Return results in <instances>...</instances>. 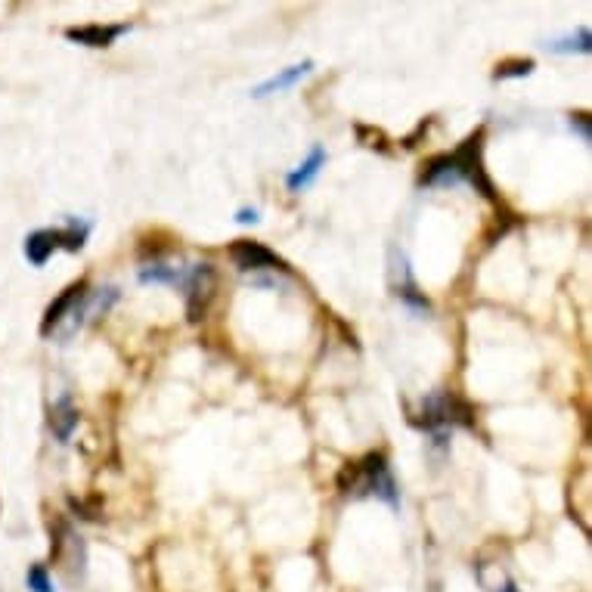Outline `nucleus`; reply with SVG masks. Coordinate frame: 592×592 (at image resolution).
<instances>
[{"mask_svg":"<svg viewBox=\"0 0 592 592\" xmlns=\"http://www.w3.org/2000/svg\"><path fill=\"white\" fill-rule=\"evenodd\" d=\"M338 487L351 500H363V496H379V500L397 506V484L388 472V462L382 453H369L360 462L348 465L338 475Z\"/></svg>","mask_w":592,"mask_h":592,"instance_id":"nucleus-1","label":"nucleus"},{"mask_svg":"<svg viewBox=\"0 0 592 592\" xmlns=\"http://www.w3.org/2000/svg\"><path fill=\"white\" fill-rule=\"evenodd\" d=\"M472 410L469 403L459 400L450 391H438L422 400L419 413H413V425L428 428V431H441V428H453V425H472Z\"/></svg>","mask_w":592,"mask_h":592,"instance_id":"nucleus-2","label":"nucleus"},{"mask_svg":"<svg viewBox=\"0 0 592 592\" xmlns=\"http://www.w3.org/2000/svg\"><path fill=\"white\" fill-rule=\"evenodd\" d=\"M555 53H589V47H592V38H589V31L586 28H580L577 31V38H565V41H555V44H549Z\"/></svg>","mask_w":592,"mask_h":592,"instance_id":"nucleus-14","label":"nucleus"},{"mask_svg":"<svg viewBox=\"0 0 592 592\" xmlns=\"http://www.w3.org/2000/svg\"><path fill=\"white\" fill-rule=\"evenodd\" d=\"M531 72H534V59H512V62H503V66H496L493 78L509 81V78H527Z\"/></svg>","mask_w":592,"mask_h":592,"instance_id":"nucleus-13","label":"nucleus"},{"mask_svg":"<svg viewBox=\"0 0 592 592\" xmlns=\"http://www.w3.org/2000/svg\"><path fill=\"white\" fill-rule=\"evenodd\" d=\"M214 267L211 264H196L193 270H186L183 289H186V310H190V320L199 323L205 317V310L214 298Z\"/></svg>","mask_w":592,"mask_h":592,"instance_id":"nucleus-3","label":"nucleus"},{"mask_svg":"<svg viewBox=\"0 0 592 592\" xmlns=\"http://www.w3.org/2000/svg\"><path fill=\"white\" fill-rule=\"evenodd\" d=\"M230 258L233 264L242 270V273H261V270H270V273H286V261L276 258L270 248H264L261 242H248V239H239L233 242L230 248Z\"/></svg>","mask_w":592,"mask_h":592,"instance_id":"nucleus-4","label":"nucleus"},{"mask_svg":"<svg viewBox=\"0 0 592 592\" xmlns=\"http://www.w3.org/2000/svg\"><path fill=\"white\" fill-rule=\"evenodd\" d=\"M25 583H28L31 592H56V589H53V580H50V574H47L44 565H35V568H31V571L25 574Z\"/></svg>","mask_w":592,"mask_h":592,"instance_id":"nucleus-15","label":"nucleus"},{"mask_svg":"<svg viewBox=\"0 0 592 592\" xmlns=\"http://www.w3.org/2000/svg\"><path fill=\"white\" fill-rule=\"evenodd\" d=\"M236 221H239V224H258V211H255V208H239Z\"/></svg>","mask_w":592,"mask_h":592,"instance_id":"nucleus-17","label":"nucleus"},{"mask_svg":"<svg viewBox=\"0 0 592 592\" xmlns=\"http://www.w3.org/2000/svg\"><path fill=\"white\" fill-rule=\"evenodd\" d=\"M143 283H168V286H183L186 270L183 267H168V264H146L140 270Z\"/></svg>","mask_w":592,"mask_h":592,"instance_id":"nucleus-12","label":"nucleus"},{"mask_svg":"<svg viewBox=\"0 0 592 592\" xmlns=\"http://www.w3.org/2000/svg\"><path fill=\"white\" fill-rule=\"evenodd\" d=\"M50 428L59 441H69L72 431L78 428V410L72 407V397H59L50 410Z\"/></svg>","mask_w":592,"mask_h":592,"instance_id":"nucleus-10","label":"nucleus"},{"mask_svg":"<svg viewBox=\"0 0 592 592\" xmlns=\"http://www.w3.org/2000/svg\"><path fill=\"white\" fill-rule=\"evenodd\" d=\"M310 72H314V62L304 59V62H298V66H289V69H283L279 75H273V78L261 81V84L252 90V97H255V100H264V97H273V93H283V90L295 87L301 78H307Z\"/></svg>","mask_w":592,"mask_h":592,"instance_id":"nucleus-6","label":"nucleus"},{"mask_svg":"<svg viewBox=\"0 0 592 592\" xmlns=\"http://www.w3.org/2000/svg\"><path fill=\"white\" fill-rule=\"evenodd\" d=\"M481 143H484V134L478 131V134H472L469 140H465V143H462L456 152H450V155H453V162H456V168H459V177L469 180L472 186H478V190H481L484 196H490L493 186H490V180H487V174H484Z\"/></svg>","mask_w":592,"mask_h":592,"instance_id":"nucleus-5","label":"nucleus"},{"mask_svg":"<svg viewBox=\"0 0 592 592\" xmlns=\"http://www.w3.org/2000/svg\"><path fill=\"white\" fill-rule=\"evenodd\" d=\"M59 236V248H66V252H81L87 236H90V224L78 221V217H69L66 230H56Z\"/></svg>","mask_w":592,"mask_h":592,"instance_id":"nucleus-11","label":"nucleus"},{"mask_svg":"<svg viewBox=\"0 0 592 592\" xmlns=\"http://www.w3.org/2000/svg\"><path fill=\"white\" fill-rule=\"evenodd\" d=\"M571 128H580L583 143H589V115H574L571 118Z\"/></svg>","mask_w":592,"mask_h":592,"instance_id":"nucleus-16","label":"nucleus"},{"mask_svg":"<svg viewBox=\"0 0 592 592\" xmlns=\"http://www.w3.org/2000/svg\"><path fill=\"white\" fill-rule=\"evenodd\" d=\"M56 248H59L56 230H35V233L25 239V258L35 264V267H44Z\"/></svg>","mask_w":592,"mask_h":592,"instance_id":"nucleus-9","label":"nucleus"},{"mask_svg":"<svg viewBox=\"0 0 592 592\" xmlns=\"http://www.w3.org/2000/svg\"><path fill=\"white\" fill-rule=\"evenodd\" d=\"M323 168H326V149H323V146H314V149H310L307 159L286 177V186H289L292 193H301L304 186H310V183L317 180V174H320Z\"/></svg>","mask_w":592,"mask_h":592,"instance_id":"nucleus-8","label":"nucleus"},{"mask_svg":"<svg viewBox=\"0 0 592 592\" xmlns=\"http://www.w3.org/2000/svg\"><path fill=\"white\" fill-rule=\"evenodd\" d=\"M124 31H128V25H81V28H69L66 38L84 47H109Z\"/></svg>","mask_w":592,"mask_h":592,"instance_id":"nucleus-7","label":"nucleus"}]
</instances>
